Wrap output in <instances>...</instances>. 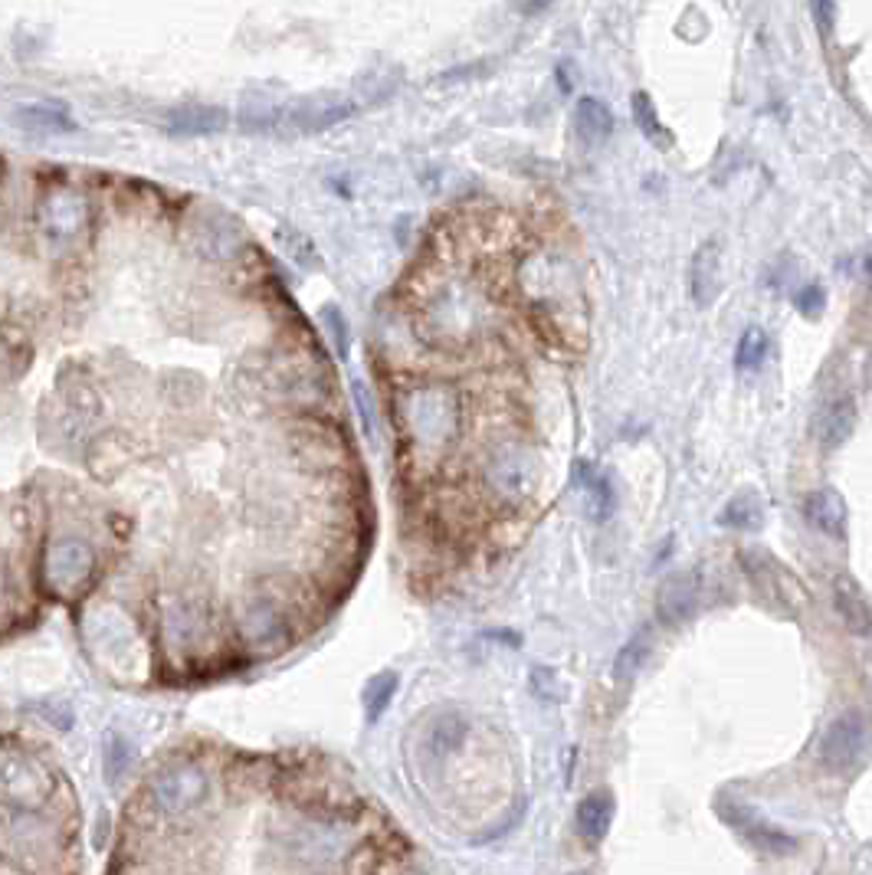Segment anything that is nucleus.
<instances>
[{
    "label": "nucleus",
    "instance_id": "f257e3e1",
    "mask_svg": "<svg viewBox=\"0 0 872 875\" xmlns=\"http://www.w3.org/2000/svg\"><path fill=\"white\" fill-rule=\"evenodd\" d=\"M82 797L53 721L0 699V875H82Z\"/></svg>",
    "mask_w": 872,
    "mask_h": 875
},
{
    "label": "nucleus",
    "instance_id": "dca6fc26",
    "mask_svg": "<svg viewBox=\"0 0 872 875\" xmlns=\"http://www.w3.org/2000/svg\"><path fill=\"white\" fill-rule=\"evenodd\" d=\"M804 519L830 538L847 534V499L837 489H814L804 496Z\"/></svg>",
    "mask_w": 872,
    "mask_h": 875
},
{
    "label": "nucleus",
    "instance_id": "a878e982",
    "mask_svg": "<svg viewBox=\"0 0 872 875\" xmlns=\"http://www.w3.org/2000/svg\"><path fill=\"white\" fill-rule=\"evenodd\" d=\"M20 122L23 125H33L36 132H69L73 129V119L66 115V109H53V106H33V109H23L20 112Z\"/></svg>",
    "mask_w": 872,
    "mask_h": 875
},
{
    "label": "nucleus",
    "instance_id": "6e6552de",
    "mask_svg": "<svg viewBox=\"0 0 872 875\" xmlns=\"http://www.w3.org/2000/svg\"><path fill=\"white\" fill-rule=\"evenodd\" d=\"M470 738V718L456 708H440L423 715L417 728V751L423 761H446L453 757Z\"/></svg>",
    "mask_w": 872,
    "mask_h": 875
},
{
    "label": "nucleus",
    "instance_id": "6ab92c4d",
    "mask_svg": "<svg viewBox=\"0 0 872 875\" xmlns=\"http://www.w3.org/2000/svg\"><path fill=\"white\" fill-rule=\"evenodd\" d=\"M269 387H276L283 397H306L319 390V374L302 357H283L269 367Z\"/></svg>",
    "mask_w": 872,
    "mask_h": 875
},
{
    "label": "nucleus",
    "instance_id": "20e7f679",
    "mask_svg": "<svg viewBox=\"0 0 872 875\" xmlns=\"http://www.w3.org/2000/svg\"><path fill=\"white\" fill-rule=\"evenodd\" d=\"M870 721L860 708L837 715L820 738V764L834 774H853L867 761Z\"/></svg>",
    "mask_w": 872,
    "mask_h": 875
},
{
    "label": "nucleus",
    "instance_id": "ddd939ff",
    "mask_svg": "<svg viewBox=\"0 0 872 875\" xmlns=\"http://www.w3.org/2000/svg\"><path fill=\"white\" fill-rule=\"evenodd\" d=\"M834 607L843 620V627L853 633V636H870V623H872V610H870V597L867 590L860 587L857 577L850 574H840L834 580Z\"/></svg>",
    "mask_w": 872,
    "mask_h": 875
},
{
    "label": "nucleus",
    "instance_id": "cd10ccee",
    "mask_svg": "<svg viewBox=\"0 0 872 875\" xmlns=\"http://www.w3.org/2000/svg\"><path fill=\"white\" fill-rule=\"evenodd\" d=\"M794 306H797L804 315H817V312H824V306H827V292H824V286H817V283L804 286V289L794 296Z\"/></svg>",
    "mask_w": 872,
    "mask_h": 875
},
{
    "label": "nucleus",
    "instance_id": "b1692460",
    "mask_svg": "<svg viewBox=\"0 0 872 875\" xmlns=\"http://www.w3.org/2000/svg\"><path fill=\"white\" fill-rule=\"evenodd\" d=\"M718 522L725 528H735V531H758L761 522H764V509H761V502L751 492H741V496H735L725 506Z\"/></svg>",
    "mask_w": 872,
    "mask_h": 875
},
{
    "label": "nucleus",
    "instance_id": "9d476101",
    "mask_svg": "<svg viewBox=\"0 0 872 875\" xmlns=\"http://www.w3.org/2000/svg\"><path fill=\"white\" fill-rule=\"evenodd\" d=\"M190 243L207 259H230L243 246V230H240V223L230 213L207 210V213H200L190 223Z\"/></svg>",
    "mask_w": 872,
    "mask_h": 875
},
{
    "label": "nucleus",
    "instance_id": "1a4fd4ad",
    "mask_svg": "<svg viewBox=\"0 0 872 875\" xmlns=\"http://www.w3.org/2000/svg\"><path fill=\"white\" fill-rule=\"evenodd\" d=\"M486 476H489V486L509 499V502H522L534 492V483H538V469H534V459L531 453L522 446H503L493 453L489 466H486Z\"/></svg>",
    "mask_w": 872,
    "mask_h": 875
},
{
    "label": "nucleus",
    "instance_id": "bb28decb",
    "mask_svg": "<svg viewBox=\"0 0 872 875\" xmlns=\"http://www.w3.org/2000/svg\"><path fill=\"white\" fill-rule=\"evenodd\" d=\"M531 693L544 701H564V683L551 666H534L531 669Z\"/></svg>",
    "mask_w": 872,
    "mask_h": 875
},
{
    "label": "nucleus",
    "instance_id": "412c9836",
    "mask_svg": "<svg viewBox=\"0 0 872 875\" xmlns=\"http://www.w3.org/2000/svg\"><path fill=\"white\" fill-rule=\"evenodd\" d=\"M650 653H653V630L643 627V630H637V633L620 646V653H617V660H614V679H617L620 686H630V683L640 676V669L647 666Z\"/></svg>",
    "mask_w": 872,
    "mask_h": 875
},
{
    "label": "nucleus",
    "instance_id": "f8f14e48",
    "mask_svg": "<svg viewBox=\"0 0 872 875\" xmlns=\"http://www.w3.org/2000/svg\"><path fill=\"white\" fill-rule=\"evenodd\" d=\"M857 430V400L850 394L834 397L814 420V436L824 450H840Z\"/></svg>",
    "mask_w": 872,
    "mask_h": 875
},
{
    "label": "nucleus",
    "instance_id": "5701e85b",
    "mask_svg": "<svg viewBox=\"0 0 872 875\" xmlns=\"http://www.w3.org/2000/svg\"><path fill=\"white\" fill-rule=\"evenodd\" d=\"M397 686H400V679H397V673H390V669H384V673H377V676H371V679L364 683L361 705H364L367 721H377V718L387 711V705H390L394 696H397Z\"/></svg>",
    "mask_w": 872,
    "mask_h": 875
},
{
    "label": "nucleus",
    "instance_id": "393cba45",
    "mask_svg": "<svg viewBox=\"0 0 872 875\" xmlns=\"http://www.w3.org/2000/svg\"><path fill=\"white\" fill-rule=\"evenodd\" d=\"M768 351H771L768 332L758 329V325H751V329H744L741 339H738V348H735V367H738V370H758V367L764 364Z\"/></svg>",
    "mask_w": 872,
    "mask_h": 875
},
{
    "label": "nucleus",
    "instance_id": "4468645a",
    "mask_svg": "<svg viewBox=\"0 0 872 875\" xmlns=\"http://www.w3.org/2000/svg\"><path fill=\"white\" fill-rule=\"evenodd\" d=\"M614 813H617V800H614V794H610V790H590L587 797L577 800V810H574L577 833H581L587 843H600V840L610 833Z\"/></svg>",
    "mask_w": 872,
    "mask_h": 875
},
{
    "label": "nucleus",
    "instance_id": "aec40b11",
    "mask_svg": "<svg viewBox=\"0 0 872 875\" xmlns=\"http://www.w3.org/2000/svg\"><path fill=\"white\" fill-rule=\"evenodd\" d=\"M227 112L217 106H180L168 115V132L175 135H217L227 129Z\"/></svg>",
    "mask_w": 872,
    "mask_h": 875
},
{
    "label": "nucleus",
    "instance_id": "2eb2a0df",
    "mask_svg": "<svg viewBox=\"0 0 872 875\" xmlns=\"http://www.w3.org/2000/svg\"><path fill=\"white\" fill-rule=\"evenodd\" d=\"M696 594L698 580L696 574L689 571H680V574H670L660 587V597H656V610L666 623H683L693 617L696 610Z\"/></svg>",
    "mask_w": 872,
    "mask_h": 875
},
{
    "label": "nucleus",
    "instance_id": "9b49d317",
    "mask_svg": "<svg viewBox=\"0 0 872 875\" xmlns=\"http://www.w3.org/2000/svg\"><path fill=\"white\" fill-rule=\"evenodd\" d=\"M721 292V243L705 240L689 259V299L708 309Z\"/></svg>",
    "mask_w": 872,
    "mask_h": 875
},
{
    "label": "nucleus",
    "instance_id": "4be33fe9",
    "mask_svg": "<svg viewBox=\"0 0 872 875\" xmlns=\"http://www.w3.org/2000/svg\"><path fill=\"white\" fill-rule=\"evenodd\" d=\"M630 102H633V122H637L640 135H643L653 148H660V152L673 148V135H670V129L660 122V112H656L653 99H650L647 92H633Z\"/></svg>",
    "mask_w": 872,
    "mask_h": 875
},
{
    "label": "nucleus",
    "instance_id": "423d86ee",
    "mask_svg": "<svg viewBox=\"0 0 872 875\" xmlns=\"http://www.w3.org/2000/svg\"><path fill=\"white\" fill-rule=\"evenodd\" d=\"M233 623H236V636L250 650H269L273 643H279L286 636V617H283L279 603L266 594L246 597L236 607Z\"/></svg>",
    "mask_w": 872,
    "mask_h": 875
},
{
    "label": "nucleus",
    "instance_id": "a211bd4d",
    "mask_svg": "<svg viewBox=\"0 0 872 875\" xmlns=\"http://www.w3.org/2000/svg\"><path fill=\"white\" fill-rule=\"evenodd\" d=\"M577 483H581V492H584V506H587V516L594 522H607L614 516V506H617V496H614V483L607 473H600L594 463H581L577 466Z\"/></svg>",
    "mask_w": 872,
    "mask_h": 875
},
{
    "label": "nucleus",
    "instance_id": "0eeeda50",
    "mask_svg": "<svg viewBox=\"0 0 872 875\" xmlns=\"http://www.w3.org/2000/svg\"><path fill=\"white\" fill-rule=\"evenodd\" d=\"M351 112H354V106L342 96H309V99L279 106L276 129L316 135V132H325L332 125H342L345 119H351Z\"/></svg>",
    "mask_w": 872,
    "mask_h": 875
},
{
    "label": "nucleus",
    "instance_id": "39448f33",
    "mask_svg": "<svg viewBox=\"0 0 872 875\" xmlns=\"http://www.w3.org/2000/svg\"><path fill=\"white\" fill-rule=\"evenodd\" d=\"M86 197L76 190V187H49L40 210H36V226H40V236L49 240V243H69L76 240L82 230H86Z\"/></svg>",
    "mask_w": 872,
    "mask_h": 875
},
{
    "label": "nucleus",
    "instance_id": "c756f323",
    "mask_svg": "<svg viewBox=\"0 0 872 875\" xmlns=\"http://www.w3.org/2000/svg\"><path fill=\"white\" fill-rule=\"evenodd\" d=\"M551 0H519V10L522 13H538V10H544Z\"/></svg>",
    "mask_w": 872,
    "mask_h": 875
},
{
    "label": "nucleus",
    "instance_id": "c85d7f7f",
    "mask_svg": "<svg viewBox=\"0 0 872 875\" xmlns=\"http://www.w3.org/2000/svg\"><path fill=\"white\" fill-rule=\"evenodd\" d=\"M810 7H814V16H817V23H820V30H834V20H837V13H834V0H810Z\"/></svg>",
    "mask_w": 872,
    "mask_h": 875
},
{
    "label": "nucleus",
    "instance_id": "f3484780",
    "mask_svg": "<svg viewBox=\"0 0 872 875\" xmlns=\"http://www.w3.org/2000/svg\"><path fill=\"white\" fill-rule=\"evenodd\" d=\"M614 112L604 99L584 96L574 106V132L584 145H604L614 135Z\"/></svg>",
    "mask_w": 872,
    "mask_h": 875
},
{
    "label": "nucleus",
    "instance_id": "f03ea898",
    "mask_svg": "<svg viewBox=\"0 0 872 875\" xmlns=\"http://www.w3.org/2000/svg\"><path fill=\"white\" fill-rule=\"evenodd\" d=\"M400 410L410 440L423 450H446L460 433V394L446 384L413 387Z\"/></svg>",
    "mask_w": 872,
    "mask_h": 875
},
{
    "label": "nucleus",
    "instance_id": "7ed1b4c3",
    "mask_svg": "<svg viewBox=\"0 0 872 875\" xmlns=\"http://www.w3.org/2000/svg\"><path fill=\"white\" fill-rule=\"evenodd\" d=\"M715 813L721 817V823L725 827H731L735 833H741L754 850H761V853H768V856H791L794 850H797V840L794 837H787L784 830H777V827H771L748 800H741V797H731L728 790H721V794H715Z\"/></svg>",
    "mask_w": 872,
    "mask_h": 875
}]
</instances>
